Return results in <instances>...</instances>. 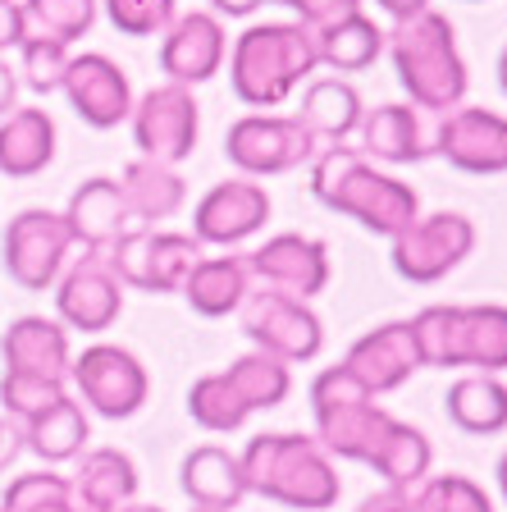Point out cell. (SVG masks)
Returning a JSON list of instances; mask_svg holds the SVG:
<instances>
[{"instance_id":"obj_2","label":"cell","mask_w":507,"mask_h":512,"mask_svg":"<svg viewBox=\"0 0 507 512\" xmlns=\"http://www.w3.org/2000/svg\"><path fill=\"white\" fill-rule=\"evenodd\" d=\"M238 462H243L247 494L284 503L293 512H329L343 494L334 458L316 444V435H293V430L252 435Z\"/></svg>"},{"instance_id":"obj_19","label":"cell","mask_w":507,"mask_h":512,"mask_svg":"<svg viewBox=\"0 0 507 512\" xmlns=\"http://www.w3.org/2000/svg\"><path fill=\"white\" fill-rule=\"evenodd\" d=\"M343 366H348L375 398L402 389V384L421 371V352H416V339H412V320H389V325L366 330L348 348Z\"/></svg>"},{"instance_id":"obj_41","label":"cell","mask_w":507,"mask_h":512,"mask_svg":"<svg viewBox=\"0 0 507 512\" xmlns=\"http://www.w3.org/2000/svg\"><path fill=\"white\" fill-rule=\"evenodd\" d=\"M64 69H69V46L32 32L28 42L19 46V83L32 87L37 96H51L64 87Z\"/></svg>"},{"instance_id":"obj_36","label":"cell","mask_w":507,"mask_h":512,"mask_svg":"<svg viewBox=\"0 0 507 512\" xmlns=\"http://www.w3.org/2000/svg\"><path fill=\"white\" fill-rule=\"evenodd\" d=\"M0 512H83V503L74 499V485L60 471H23L5 485Z\"/></svg>"},{"instance_id":"obj_43","label":"cell","mask_w":507,"mask_h":512,"mask_svg":"<svg viewBox=\"0 0 507 512\" xmlns=\"http://www.w3.org/2000/svg\"><path fill=\"white\" fill-rule=\"evenodd\" d=\"M284 5L297 14V23H307L311 32H320V28H329V23L361 10V0H284Z\"/></svg>"},{"instance_id":"obj_31","label":"cell","mask_w":507,"mask_h":512,"mask_svg":"<svg viewBox=\"0 0 507 512\" xmlns=\"http://www.w3.org/2000/svg\"><path fill=\"white\" fill-rule=\"evenodd\" d=\"M457 366H471L480 375L507 371V307H498V302H471V307H462Z\"/></svg>"},{"instance_id":"obj_29","label":"cell","mask_w":507,"mask_h":512,"mask_svg":"<svg viewBox=\"0 0 507 512\" xmlns=\"http://www.w3.org/2000/svg\"><path fill=\"white\" fill-rule=\"evenodd\" d=\"M23 430V448L37 453L46 467H60V462H74L78 453L92 439V426H87V412L74 394H64L55 407H46L42 416H32Z\"/></svg>"},{"instance_id":"obj_18","label":"cell","mask_w":507,"mask_h":512,"mask_svg":"<svg viewBox=\"0 0 507 512\" xmlns=\"http://www.w3.org/2000/svg\"><path fill=\"white\" fill-rule=\"evenodd\" d=\"M224 60H229V37H224V23L211 10L179 14V19L160 32L165 83H179V87L211 83L224 69Z\"/></svg>"},{"instance_id":"obj_9","label":"cell","mask_w":507,"mask_h":512,"mask_svg":"<svg viewBox=\"0 0 507 512\" xmlns=\"http://www.w3.org/2000/svg\"><path fill=\"white\" fill-rule=\"evenodd\" d=\"M238 316H243V334L252 339V348L270 352L288 366L316 362L320 348H325V325L311 311V302L275 293V288H252Z\"/></svg>"},{"instance_id":"obj_8","label":"cell","mask_w":507,"mask_h":512,"mask_svg":"<svg viewBox=\"0 0 507 512\" xmlns=\"http://www.w3.org/2000/svg\"><path fill=\"white\" fill-rule=\"evenodd\" d=\"M69 252H74V234H69L64 215L46 211V206L19 211L5 224V238H0L5 275H10L23 293H46V288H55L60 270L69 266Z\"/></svg>"},{"instance_id":"obj_53","label":"cell","mask_w":507,"mask_h":512,"mask_svg":"<svg viewBox=\"0 0 507 512\" xmlns=\"http://www.w3.org/2000/svg\"><path fill=\"white\" fill-rule=\"evenodd\" d=\"M265 5H284V0H265Z\"/></svg>"},{"instance_id":"obj_38","label":"cell","mask_w":507,"mask_h":512,"mask_svg":"<svg viewBox=\"0 0 507 512\" xmlns=\"http://www.w3.org/2000/svg\"><path fill=\"white\" fill-rule=\"evenodd\" d=\"M96 5L101 0H23V14H28V28L55 37V42H78L87 37L96 23Z\"/></svg>"},{"instance_id":"obj_5","label":"cell","mask_w":507,"mask_h":512,"mask_svg":"<svg viewBox=\"0 0 507 512\" xmlns=\"http://www.w3.org/2000/svg\"><path fill=\"white\" fill-rule=\"evenodd\" d=\"M311 421H316V444L329 458L343 462H370V453L389 435L393 412L380 407V398L348 371V366H325L307 389Z\"/></svg>"},{"instance_id":"obj_45","label":"cell","mask_w":507,"mask_h":512,"mask_svg":"<svg viewBox=\"0 0 507 512\" xmlns=\"http://www.w3.org/2000/svg\"><path fill=\"white\" fill-rule=\"evenodd\" d=\"M357 512H416L412 490H393V485H384L380 494H366V499L357 503Z\"/></svg>"},{"instance_id":"obj_6","label":"cell","mask_w":507,"mask_h":512,"mask_svg":"<svg viewBox=\"0 0 507 512\" xmlns=\"http://www.w3.org/2000/svg\"><path fill=\"white\" fill-rule=\"evenodd\" d=\"M201 256H206V247L192 234L151 229V224H133L124 238L106 247V261L119 275V284L142 288V293H179Z\"/></svg>"},{"instance_id":"obj_7","label":"cell","mask_w":507,"mask_h":512,"mask_svg":"<svg viewBox=\"0 0 507 512\" xmlns=\"http://www.w3.org/2000/svg\"><path fill=\"white\" fill-rule=\"evenodd\" d=\"M320 142L297 124V115H243L233 119L224 133V156L243 179H275V174H293L311 165Z\"/></svg>"},{"instance_id":"obj_14","label":"cell","mask_w":507,"mask_h":512,"mask_svg":"<svg viewBox=\"0 0 507 512\" xmlns=\"http://www.w3.org/2000/svg\"><path fill=\"white\" fill-rule=\"evenodd\" d=\"M430 156L462 174H507V115L485 106H457L439 119Z\"/></svg>"},{"instance_id":"obj_49","label":"cell","mask_w":507,"mask_h":512,"mask_svg":"<svg viewBox=\"0 0 507 512\" xmlns=\"http://www.w3.org/2000/svg\"><path fill=\"white\" fill-rule=\"evenodd\" d=\"M384 14H389L393 23H402V19H412V14H421V10H430V0H375Z\"/></svg>"},{"instance_id":"obj_42","label":"cell","mask_w":507,"mask_h":512,"mask_svg":"<svg viewBox=\"0 0 507 512\" xmlns=\"http://www.w3.org/2000/svg\"><path fill=\"white\" fill-rule=\"evenodd\" d=\"M106 19L124 37H160L169 23L179 19V0H101Z\"/></svg>"},{"instance_id":"obj_11","label":"cell","mask_w":507,"mask_h":512,"mask_svg":"<svg viewBox=\"0 0 507 512\" xmlns=\"http://www.w3.org/2000/svg\"><path fill=\"white\" fill-rule=\"evenodd\" d=\"M389 243H393L389 261L407 284H439L476 252V224L462 211H434V215H416Z\"/></svg>"},{"instance_id":"obj_16","label":"cell","mask_w":507,"mask_h":512,"mask_svg":"<svg viewBox=\"0 0 507 512\" xmlns=\"http://www.w3.org/2000/svg\"><path fill=\"white\" fill-rule=\"evenodd\" d=\"M247 266H252V279H261V288H275V293H288V298L302 302L325 293L329 279H334L329 247L311 234H293V229L265 238L256 252H247Z\"/></svg>"},{"instance_id":"obj_3","label":"cell","mask_w":507,"mask_h":512,"mask_svg":"<svg viewBox=\"0 0 507 512\" xmlns=\"http://www.w3.org/2000/svg\"><path fill=\"white\" fill-rule=\"evenodd\" d=\"M316 69V32L297 19L252 23V28L238 32V42L229 51V87L252 110L284 106Z\"/></svg>"},{"instance_id":"obj_51","label":"cell","mask_w":507,"mask_h":512,"mask_svg":"<svg viewBox=\"0 0 507 512\" xmlns=\"http://www.w3.org/2000/svg\"><path fill=\"white\" fill-rule=\"evenodd\" d=\"M498 87L507 92V46H503V55H498Z\"/></svg>"},{"instance_id":"obj_20","label":"cell","mask_w":507,"mask_h":512,"mask_svg":"<svg viewBox=\"0 0 507 512\" xmlns=\"http://www.w3.org/2000/svg\"><path fill=\"white\" fill-rule=\"evenodd\" d=\"M60 215H64V224H69V234H74V247H83V252H106L115 238H124L128 229L138 224L128 215L119 183L106 179V174L78 183Z\"/></svg>"},{"instance_id":"obj_15","label":"cell","mask_w":507,"mask_h":512,"mask_svg":"<svg viewBox=\"0 0 507 512\" xmlns=\"http://www.w3.org/2000/svg\"><path fill=\"white\" fill-rule=\"evenodd\" d=\"M270 220V192L261 179H224L215 183L192 211V238L201 247H224L233 252L238 243H247L252 234H261Z\"/></svg>"},{"instance_id":"obj_52","label":"cell","mask_w":507,"mask_h":512,"mask_svg":"<svg viewBox=\"0 0 507 512\" xmlns=\"http://www.w3.org/2000/svg\"><path fill=\"white\" fill-rule=\"evenodd\" d=\"M124 512H165V508H151V503H128Z\"/></svg>"},{"instance_id":"obj_44","label":"cell","mask_w":507,"mask_h":512,"mask_svg":"<svg viewBox=\"0 0 507 512\" xmlns=\"http://www.w3.org/2000/svg\"><path fill=\"white\" fill-rule=\"evenodd\" d=\"M28 37L32 28H28V14H23V0H0V55L19 51Z\"/></svg>"},{"instance_id":"obj_32","label":"cell","mask_w":507,"mask_h":512,"mask_svg":"<svg viewBox=\"0 0 507 512\" xmlns=\"http://www.w3.org/2000/svg\"><path fill=\"white\" fill-rule=\"evenodd\" d=\"M316 55L338 78L361 74V69H370V64L384 55V28L357 10V14H348V19H338L316 32Z\"/></svg>"},{"instance_id":"obj_13","label":"cell","mask_w":507,"mask_h":512,"mask_svg":"<svg viewBox=\"0 0 507 512\" xmlns=\"http://www.w3.org/2000/svg\"><path fill=\"white\" fill-rule=\"evenodd\" d=\"M124 311V284L110 270L106 252H83L55 279V316L64 330L106 334Z\"/></svg>"},{"instance_id":"obj_28","label":"cell","mask_w":507,"mask_h":512,"mask_svg":"<svg viewBox=\"0 0 507 512\" xmlns=\"http://www.w3.org/2000/svg\"><path fill=\"white\" fill-rule=\"evenodd\" d=\"M55 160V119L42 106H19L0 119V174L37 179Z\"/></svg>"},{"instance_id":"obj_46","label":"cell","mask_w":507,"mask_h":512,"mask_svg":"<svg viewBox=\"0 0 507 512\" xmlns=\"http://www.w3.org/2000/svg\"><path fill=\"white\" fill-rule=\"evenodd\" d=\"M19 69H14L5 55H0V119L10 115V110H19Z\"/></svg>"},{"instance_id":"obj_4","label":"cell","mask_w":507,"mask_h":512,"mask_svg":"<svg viewBox=\"0 0 507 512\" xmlns=\"http://www.w3.org/2000/svg\"><path fill=\"white\" fill-rule=\"evenodd\" d=\"M384 51H389L393 74L416 110L448 115L466 101L471 78H466V60L457 51V28L448 23V14L421 10L412 19L393 23L384 32Z\"/></svg>"},{"instance_id":"obj_21","label":"cell","mask_w":507,"mask_h":512,"mask_svg":"<svg viewBox=\"0 0 507 512\" xmlns=\"http://www.w3.org/2000/svg\"><path fill=\"white\" fill-rule=\"evenodd\" d=\"M0 357L5 371L19 375H42V380H69L74 352H69V330L60 320L46 316H19L10 330L0 334Z\"/></svg>"},{"instance_id":"obj_23","label":"cell","mask_w":507,"mask_h":512,"mask_svg":"<svg viewBox=\"0 0 507 512\" xmlns=\"http://www.w3.org/2000/svg\"><path fill=\"white\" fill-rule=\"evenodd\" d=\"M74 462L78 471L69 485L83 512H124L128 503H138V462L124 448H83Z\"/></svg>"},{"instance_id":"obj_26","label":"cell","mask_w":507,"mask_h":512,"mask_svg":"<svg viewBox=\"0 0 507 512\" xmlns=\"http://www.w3.org/2000/svg\"><path fill=\"white\" fill-rule=\"evenodd\" d=\"M188 307L206 320H220L229 311L243 307V298L252 293V266H247V252H224V256H201L192 275L179 288Z\"/></svg>"},{"instance_id":"obj_50","label":"cell","mask_w":507,"mask_h":512,"mask_svg":"<svg viewBox=\"0 0 507 512\" xmlns=\"http://www.w3.org/2000/svg\"><path fill=\"white\" fill-rule=\"evenodd\" d=\"M494 476H498V494H503V503H507V453H503V458H498Z\"/></svg>"},{"instance_id":"obj_24","label":"cell","mask_w":507,"mask_h":512,"mask_svg":"<svg viewBox=\"0 0 507 512\" xmlns=\"http://www.w3.org/2000/svg\"><path fill=\"white\" fill-rule=\"evenodd\" d=\"M179 490L188 494L192 508L206 512H233L247 499V480L238 453L220 444H197L179 467Z\"/></svg>"},{"instance_id":"obj_40","label":"cell","mask_w":507,"mask_h":512,"mask_svg":"<svg viewBox=\"0 0 507 512\" xmlns=\"http://www.w3.org/2000/svg\"><path fill=\"white\" fill-rule=\"evenodd\" d=\"M69 394L60 380H42V375H19V371H5L0 375V407L10 416L14 426H28L32 416H42L46 407H55L60 398Z\"/></svg>"},{"instance_id":"obj_22","label":"cell","mask_w":507,"mask_h":512,"mask_svg":"<svg viewBox=\"0 0 507 512\" xmlns=\"http://www.w3.org/2000/svg\"><path fill=\"white\" fill-rule=\"evenodd\" d=\"M361 156L375 160V165H421L430 156V138H425L421 110L407 106V101H389V106H375L361 115Z\"/></svg>"},{"instance_id":"obj_17","label":"cell","mask_w":507,"mask_h":512,"mask_svg":"<svg viewBox=\"0 0 507 512\" xmlns=\"http://www.w3.org/2000/svg\"><path fill=\"white\" fill-rule=\"evenodd\" d=\"M60 92L69 96V110H74L87 128H119L133 115V83H128L124 69L101 51L69 55Z\"/></svg>"},{"instance_id":"obj_39","label":"cell","mask_w":507,"mask_h":512,"mask_svg":"<svg viewBox=\"0 0 507 512\" xmlns=\"http://www.w3.org/2000/svg\"><path fill=\"white\" fill-rule=\"evenodd\" d=\"M412 508L416 512H494V503H489V494L471 476L448 471V476H425L416 485Z\"/></svg>"},{"instance_id":"obj_35","label":"cell","mask_w":507,"mask_h":512,"mask_svg":"<svg viewBox=\"0 0 507 512\" xmlns=\"http://www.w3.org/2000/svg\"><path fill=\"white\" fill-rule=\"evenodd\" d=\"M188 416L197 421L201 430H211V435H233V430L247 426L252 407L238 398V389H233L229 375L211 371V375H201V380L188 389Z\"/></svg>"},{"instance_id":"obj_1","label":"cell","mask_w":507,"mask_h":512,"mask_svg":"<svg viewBox=\"0 0 507 512\" xmlns=\"http://www.w3.org/2000/svg\"><path fill=\"white\" fill-rule=\"evenodd\" d=\"M311 197L380 238L402 234L421 215V197H416L412 183L380 170L375 160H366L348 142L316 151V160H311Z\"/></svg>"},{"instance_id":"obj_33","label":"cell","mask_w":507,"mask_h":512,"mask_svg":"<svg viewBox=\"0 0 507 512\" xmlns=\"http://www.w3.org/2000/svg\"><path fill=\"white\" fill-rule=\"evenodd\" d=\"M366 467L375 471V476H384V485H393V490H416L434 467V448L416 426H407V421L393 416L389 435L380 439V448L370 453Z\"/></svg>"},{"instance_id":"obj_55","label":"cell","mask_w":507,"mask_h":512,"mask_svg":"<svg viewBox=\"0 0 507 512\" xmlns=\"http://www.w3.org/2000/svg\"><path fill=\"white\" fill-rule=\"evenodd\" d=\"M192 512H206V508H192Z\"/></svg>"},{"instance_id":"obj_10","label":"cell","mask_w":507,"mask_h":512,"mask_svg":"<svg viewBox=\"0 0 507 512\" xmlns=\"http://www.w3.org/2000/svg\"><path fill=\"white\" fill-rule=\"evenodd\" d=\"M69 380H74L83 407H92L106 421L138 416L151 398L147 366L138 362V352L119 348V343H92V348H83L74 357V366H69Z\"/></svg>"},{"instance_id":"obj_48","label":"cell","mask_w":507,"mask_h":512,"mask_svg":"<svg viewBox=\"0 0 507 512\" xmlns=\"http://www.w3.org/2000/svg\"><path fill=\"white\" fill-rule=\"evenodd\" d=\"M265 0H211V14L215 19H247V14H256Z\"/></svg>"},{"instance_id":"obj_27","label":"cell","mask_w":507,"mask_h":512,"mask_svg":"<svg viewBox=\"0 0 507 512\" xmlns=\"http://www.w3.org/2000/svg\"><path fill=\"white\" fill-rule=\"evenodd\" d=\"M115 183H119V192H124L128 215L138 224H151V229H156L160 220H169V215H179L183 202H188L183 174L174 170V165H160V160H147V156L128 160Z\"/></svg>"},{"instance_id":"obj_12","label":"cell","mask_w":507,"mask_h":512,"mask_svg":"<svg viewBox=\"0 0 507 512\" xmlns=\"http://www.w3.org/2000/svg\"><path fill=\"white\" fill-rule=\"evenodd\" d=\"M133 142L147 160H160V165H179L197 151V138H201V106L192 87H179V83H160L151 92H142L133 101Z\"/></svg>"},{"instance_id":"obj_30","label":"cell","mask_w":507,"mask_h":512,"mask_svg":"<svg viewBox=\"0 0 507 512\" xmlns=\"http://www.w3.org/2000/svg\"><path fill=\"white\" fill-rule=\"evenodd\" d=\"M448 407V421L466 435H498L507 430V384L498 375H462V380L448 384L444 394Z\"/></svg>"},{"instance_id":"obj_54","label":"cell","mask_w":507,"mask_h":512,"mask_svg":"<svg viewBox=\"0 0 507 512\" xmlns=\"http://www.w3.org/2000/svg\"><path fill=\"white\" fill-rule=\"evenodd\" d=\"M466 5H480V0H466Z\"/></svg>"},{"instance_id":"obj_47","label":"cell","mask_w":507,"mask_h":512,"mask_svg":"<svg viewBox=\"0 0 507 512\" xmlns=\"http://www.w3.org/2000/svg\"><path fill=\"white\" fill-rule=\"evenodd\" d=\"M19 453H23V430L14 426L10 416H0V471H10Z\"/></svg>"},{"instance_id":"obj_25","label":"cell","mask_w":507,"mask_h":512,"mask_svg":"<svg viewBox=\"0 0 507 512\" xmlns=\"http://www.w3.org/2000/svg\"><path fill=\"white\" fill-rule=\"evenodd\" d=\"M361 92L348 83V78H311L307 92H302V106H297V124L307 128L311 138L320 147H338V142H348L352 133L361 128Z\"/></svg>"},{"instance_id":"obj_34","label":"cell","mask_w":507,"mask_h":512,"mask_svg":"<svg viewBox=\"0 0 507 512\" xmlns=\"http://www.w3.org/2000/svg\"><path fill=\"white\" fill-rule=\"evenodd\" d=\"M224 375L233 380L238 398H243L252 412H270V407H279L293 394V371H288V362H279V357H270V352H261V348L243 352Z\"/></svg>"},{"instance_id":"obj_37","label":"cell","mask_w":507,"mask_h":512,"mask_svg":"<svg viewBox=\"0 0 507 512\" xmlns=\"http://www.w3.org/2000/svg\"><path fill=\"white\" fill-rule=\"evenodd\" d=\"M457 325H462V307H453V302H434V307L416 311L412 339L421 352V366L457 371Z\"/></svg>"}]
</instances>
